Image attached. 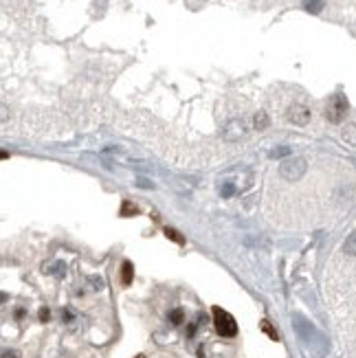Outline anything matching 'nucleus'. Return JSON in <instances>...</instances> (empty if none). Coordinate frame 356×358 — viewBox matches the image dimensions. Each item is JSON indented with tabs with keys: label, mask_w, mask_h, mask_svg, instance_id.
Masks as SVG:
<instances>
[{
	"label": "nucleus",
	"mask_w": 356,
	"mask_h": 358,
	"mask_svg": "<svg viewBox=\"0 0 356 358\" xmlns=\"http://www.w3.org/2000/svg\"><path fill=\"white\" fill-rule=\"evenodd\" d=\"M306 169H308L306 158L295 156V158H288V161H284L279 165V176L286 178V180H290V182H295L306 174Z\"/></svg>",
	"instance_id": "f257e3e1"
},
{
	"label": "nucleus",
	"mask_w": 356,
	"mask_h": 358,
	"mask_svg": "<svg viewBox=\"0 0 356 358\" xmlns=\"http://www.w3.org/2000/svg\"><path fill=\"white\" fill-rule=\"evenodd\" d=\"M213 323H215V329H218V334H222V336H236L237 334V323L236 319L231 317V314L227 312V310L222 308H213Z\"/></svg>",
	"instance_id": "f03ea898"
},
{
	"label": "nucleus",
	"mask_w": 356,
	"mask_h": 358,
	"mask_svg": "<svg viewBox=\"0 0 356 358\" xmlns=\"http://www.w3.org/2000/svg\"><path fill=\"white\" fill-rule=\"evenodd\" d=\"M345 112H348V101H345V97L334 95L326 108V117L332 121V123H339V121H343Z\"/></svg>",
	"instance_id": "7ed1b4c3"
},
{
	"label": "nucleus",
	"mask_w": 356,
	"mask_h": 358,
	"mask_svg": "<svg viewBox=\"0 0 356 358\" xmlns=\"http://www.w3.org/2000/svg\"><path fill=\"white\" fill-rule=\"evenodd\" d=\"M288 121H293L295 125H306L310 121V110L303 103H293L288 108Z\"/></svg>",
	"instance_id": "20e7f679"
},
{
	"label": "nucleus",
	"mask_w": 356,
	"mask_h": 358,
	"mask_svg": "<svg viewBox=\"0 0 356 358\" xmlns=\"http://www.w3.org/2000/svg\"><path fill=\"white\" fill-rule=\"evenodd\" d=\"M244 132H246V128H244V123L242 121H237V119H233V121H229L227 125H224V139L227 141H237L240 136H244Z\"/></svg>",
	"instance_id": "39448f33"
},
{
	"label": "nucleus",
	"mask_w": 356,
	"mask_h": 358,
	"mask_svg": "<svg viewBox=\"0 0 356 358\" xmlns=\"http://www.w3.org/2000/svg\"><path fill=\"white\" fill-rule=\"evenodd\" d=\"M343 255L345 257H356V229L345 238L343 242Z\"/></svg>",
	"instance_id": "423d86ee"
},
{
	"label": "nucleus",
	"mask_w": 356,
	"mask_h": 358,
	"mask_svg": "<svg viewBox=\"0 0 356 358\" xmlns=\"http://www.w3.org/2000/svg\"><path fill=\"white\" fill-rule=\"evenodd\" d=\"M341 136H343V141H345V143H350V145H356V123H350V125H345V128H343V132H341Z\"/></svg>",
	"instance_id": "0eeeda50"
},
{
	"label": "nucleus",
	"mask_w": 356,
	"mask_h": 358,
	"mask_svg": "<svg viewBox=\"0 0 356 358\" xmlns=\"http://www.w3.org/2000/svg\"><path fill=\"white\" fill-rule=\"evenodd\" d=\"M303 7L310 13H319L323 9V0H303Z\"/></svg>",
	"instance_id": "6e6552de"
},
{
	"label": "nucleus",
	"mask_w": 356,
	"mask_h": 358,
	"mask_svg": "<svg viewBox=\"0 0 356 358\" xmlns=\"http://www.w3.org/2000/svg\"><path fill=\"white\" fill-rule=\"evenodd\" d=\"M121 275H123V277H121V279H123V284L128 286L130 281H132V264H130V262H123V268H121Z\"/></svg>",
	"instance_id": "1a4fd4ad"
},
{
	"label": "nucleus",
	"mask_w": 356,
	"mask_h": 358,
	"mask_svg": "<svg viewBox=\"0 0 356 358\" xmlns=\"http://www.w3.org/2000/svg\"><path fill=\"white\" fill-rule=\"evenodd\" d=\"M253 123H255L257 130H264L266 125H268V117H266V112H257V115H255V121H253Z\"/></svg>",
	"instance_id": "9d476101"
},
{
	"label": "nucleus",
	"mask_w": 356,
	"mask_h": 358,
	"mask_svg": "<svg viewBox=\"0 0 356 358\" xmlns=\"http://www.w3.org/2000/svg\"><path fill=\"white\" fill-rule=\"evenodd\" d=\"M262 329H264V332L268 334V336L273 338V341H277V332H275V329L270 328V323H268V321H262Z\"/></svg>",
	"instance_id": "9b49d317"
},
{
	"label": "nucleus",
	"mask_w": 356,
	"mask_h": 358,
	"mask_svg": "<svg viewBox=\"0 0 356 358\" xmlns=\"http://www.w3.org/2000/svg\"><path fill=\"white\" fill-rule=\"evenodd\" d=\"M121 215H137V207H132L130 202H123V209H121Z\"/></svg>",
	"instance_id": "f8f14e48"
},
{
	"label": "nucleus",
	"mask_w": 356,
	"mask_h": 358,
	"mask_svg": "<svg viewBox=\"0 0 356 358\" xmlns=\"http://www.w3.org/2000/svg\"><path fill=\"white\" fill-rule=\"evenodd\" d=\"M170 319H172V323L180 326V323H182V312H180V310H174V312L170 314Z\"/></svg>",
	"instance_id": "ddd939ff"
},
{
	"label": "nucleus",
	"mask_w": 356,
	"mask_h": 358,
	"mask_svg": "<svg viewBox=\"0 0 356 358\" xmlns=\"http://www.w3.org/2000/svg\"><path fill=\"white\" fill-rule=\"evenodd\" d=\"M288 152H290L288 148H277V149H273V154H270V156H273V158H275V156H286Z\"/></svg>",
	"instance_id": "4468645a"
},
{
	"label": "nucleus",
	"mask_w": 356,
	"mask_h": 358,
	"mask_svg": "<svg viewBox=\"0 0 356 358\" xmlns=\"http://www.w3.org/2000/svg\"><path fill=\"white\" fill-rule=\"evenodd\" d=\"M165 233H167V235H170V238H174V239H176V242H178V244H182V238H180V235H178V233H176V231H174V229H165Z\"/></svg>",
	"instance_id": "2eb2a0df"
},
{
	"label": "nucleus",
	"mask_w": 356,
	"mask_h": 358,
	"mask_svg": "<svg viewBox=\"0 0 356 358\" xmlns=\"http://www.w3.org/2000/svg\"><path fill=\"white\" fill-rule=\"evenodd\" d=\"M222 196H224V198L233 196V187H231V185H224V189H222Z\"/></svg>",
	"instance_id": "dca6fc26"
},
{
	"label": "nucleus",
	"mask_w": 356,
	"mask_h": 358,
	"mask_svg": "<svg viewBox=\"0 0 356 358\" xmlns=\"http://www.w3.org/2000/svg\"><path fill=\"white\" fill-rule=\"evenodd\" d=\"M2 358H18V354H16V352H11V350H4Z\"/></svg>",
	"instance_id": "f3484780"
},
{
	"label": "nucleus",
	"mask_w": 356,
	"mask_h": 358,
	"mask_svg": "<svg viewBox=\"0 0 356 358\" xmlns=\"http://www.w3.org/2000/svg\"><path fill=\"white\" fill-rule=\"evenodd\" d=\"M40 319H42V321H46V319H49V310H42V312H40Z\"/></svg>",
	"instance_id": "a211bd4d"
},
{
	"label": "nucleus",
	"mask_w": 356,
	"mask_h": 358,
	"mask_svg": "<svg viewBox=\"0 0 356 358\" xmlns=\"http://www.w3.org/2000/svg\"><path fill=\"white\" fill-rule=\"evenodd\" d=\"M137 358H145V356H137Z\"/></svg>",
	"instance_id": "6ab92c4d"
}]
</instances>
